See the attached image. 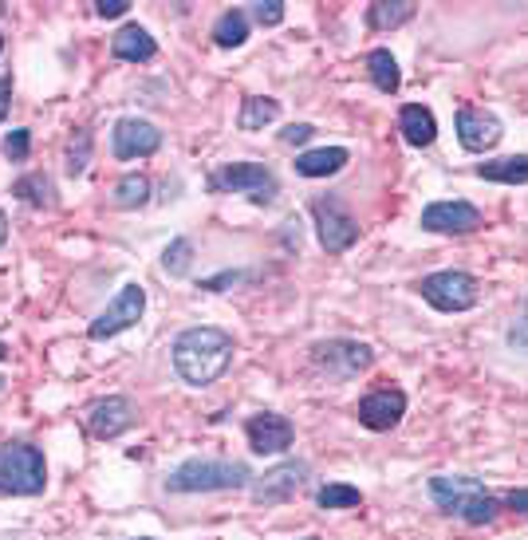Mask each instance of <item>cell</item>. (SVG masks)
Returning <instances> with one entry per match:
<instances>
[{
  "label": "cell",
  "mask_w": 528,
  "mask_h": 540,
  "mask_svg": "<svg viewBox=\"0 0 528 540\" xmlns=\"http://www.w3.org/2000/svg\"><path fill=\"white\" fill-rule=\"evenodd\" d=\"M233 336L221 328H190L174 339V371L190 387H209L217 383L229 363H233Z\"/></svg>",
  "instance_id": "1"
},
{
  "label": "cell",
  "mask_w": 528,
  "mask_h": 540,
  "mask_svg": "<svg viewBox=\"0 0 528 540\" xmlns=\"http://www.w3.org/2000/svg\"><path fill=\"white\" fill-rule=\"evenodd\" d=\"M253 473L245 462H217V458H190L166 477L170 493H217V489H245Z\"/></svg>",
  "instance_id": "2"
},
{
  "label": "cell",
  "mask_w": 528,
  "mask_h": 540,
  "mask_svg": "<svg viewBox=\"0 0 528 540\" xmlns=\"http://www.w3.org/2000/svg\"><path fill=\"white\" fill-rule=\"evenodd\" d=\"M48 485L44 454L32 442H8L0 450V493L8 497H36Z\"/></svg>",
  "instance_id": "3"
},
{
  "label": "cell",
  "mask_w": 528,
  "mask_h": 540,
  "mask_svg": "<svg viewBox=\"0 0 528 540\" xmlns=\"http://www.w3.org/2000/svg\"><path fill=\"white\" fill-rule=\"evenodd\" d=\"M209 190L213 194H245V198H253L257 205H268L276 202L280 182L261 162H229V166H221V170L209 174Z\"/></svg>",
  "instance_id": "4"
},
{
  "label": "cell",
  "mask_w": 528,
  "mask_h": 540,
  "mask_svg": "<svg viewBox=\"0 0 528 540\" xmlns=\"http://www.w3.org/2000/svg\"><path fill=\"white\" fill-rule=\"evenodd\" d=\"M418 292H422V300H426L430 308H438V312H469V308L477 304V296H481L477 276H469V272L462 269L422 276V280H418Z\"/></svg>",
  "instance_id": "5"
},
{
  "label": "cell",
  "mask_w": 528,
  "mask_h": 540,
  "mask_svg": "<svg viewBox=\"0 0 528 540\" xmlns=\"http://www.w3.org/2000/svg\"><path fill=\"white\" fill-rule=\"evenodd\" d=\"M312 363L335 379H355L375 363V351L359 339H324L312 347Z\"/></svg>",
  "instance_id": "6"
},
{
  "label": "cell",
  "mask_w": 528,
  "mask_h": 540,
  "mask_svg": "<svg viewBox=\"0 0 528 540\" xmlns=\"http://www.w3.org/2000/svg\"><path fill=\"white\" fill-rule=\"evenodd\" d=\"M142 312H146V292L138 288V284H123L119 288V296L91 320V328H87V336L91 339H111L119 336V332H127L134 328L138 320H142Z\"/></svg>",
  "instance_id": "7"
},
{
  "label": "cell",
  "mask_w": 528,
  "mask_h": 540,
  "mask_svg": "<svg viewBox=\"0 0 528 540\" xmlns=\"http://www.w3.org/2000/svg\"><path fill=\"white\" fill-rule=\"evenodd\" d=\"M312 217H316L320 245H324L328 253H347V249L359 241V225H355V217L335 202V198H316V202H312Z\"/></svg>",
  "instance_id": "8"
},
{
  "label": "cell",
  "mask_w": 528,
  "mask_h": 540,
  "mask_svg": "<svg viewBox=\"0 0 528 540\" xmlns=\"http://www.w3.org/2000/svg\"><path fill=\"white\" fill-rule=\"evenodd\" d=\"M422 229L426 233H450V237H465L481 229V209L469 202H434L422 209Z\"/></svg>",
  "instance_id": "9"
},
{
  "label": "cell",
  "mask_w": 528,
  "mask_h": 540,
  "mask_svg": "<svg viewBox=\"0 0 528 540\" xmlns=\"http://www.w3.org/2000/svg\"><path fill=\"white\" fill-rule=\"evenodd\" d=\"M304 477H308V462H296V458L280 462V466H272L264 477L253 481V501L257 505H280L304 485Z\"/></svg>",
  "instance_id": "10"
},
{
  "label": "cell",
  "mask_w": 528,
  "mask_h": 540,
  "mask_svg": "<svg viewBox=\"0 0 528 540\" xmlns=\"http://www.w3.org/2000/svg\"><path fill=\"white\" fill-rule=\"evenodd\" d=\"M158 146H162V131H158L154 123H146V119H119L115 131H111V150H115V158H123V162L146 158V154H154Z\"/></svg>",
  "instance_id": "11"
},
{
  "label": "cell",
  "mask_w": 528,
  "mask_h": 540,
  "mask_svg": "<svg viewBox=\"0 0 528 540\" xmlns=\"http://www.w3.org/2000/svg\"><path fill=\"white\" fill-rule=\"evenodd\" d=\"M245 434H249V446H253L257 454H284V450L292 446V438H296L292 422H288L284 414H272V410L253 414V418L245 422Z\"/></svg>",
  "instance_id": "12"
},
{
  "label": "cell",
  "mask_w": 528,
  "mask_h": 540,
  "mask_svg": "<svg viewBox=\"0 0 528 540\" xmlns=\"http://www.w3.org/2000/svg\"><path fill=\"white\" fill-rule=\"evenodd\" d=\"M134 426V403L123 395H111V399H99V403L87 410V430L95 438H119Z\"/></svg>",
  "instance_id": "13"
},
{
  "label": "cell",
  "mask_w": 528,
  "mask_h": 540,
  "mask_svg": "<svg viewBox=\"0 0 528 540\" xmlns=\"http://www.w3.org/2000/svg\"><path fill=\"white\" fill-rule=\"evenodd\" d=\"M359 422L367 426V430H395L398 422H402V414H406V395L395 391V387H387V391H371L363 403H359Z\"/></svg>",
  "instance_id": "14"
},
{
  "label": "cell",
  "mask_w": 528,
  "mask_h": 540,
  "mask_svg": "<svg viewBox=\"0 0 528 540\" xmlns=\"http://www.w3.org/2000/svg\"><path fill=\"white\" fill-rule=\"evenodd\" d=\"M501 123L493 119V115H485V111H477V107H462L458 111V138H462L465 150H473V154H485V150H493L497 142H501Z\"/></svg>",
  "instance_id": "15"
},
{
  "label": "cell",
  "mask_w": 528,
  "mask_h": 540,
  "mask_svg": "<svg viewBox=\"0 0 528 540\" xmlns=\"http://www.w3.org/2000/svg\"><path fill=\"white\" fill-rule=\"evenodd\" d=\"M477 493H485V485L477 477H446V473L430 477V497L438 501L442 513H462V505Z\"/></svg>",
  "instance_id": "16"
},
{
  "label": "cell",
  "mask_w": 528,
  "mask_h": 540,
  "mask_svg": "<svg viewBox=\"0 0 528 540\" xmlns=\"http://www.w3.org/2000/svg\"><path fill=\"white\" fill-rule=\"evenodd\" d=\"M111 52H115L119 60L146 64V60H154V56H158V44H154V36H150L142 24H127V28H119V32H115Z\"/></svg>",
  "instance_id": "17"
},
{
  "label": "cell",
  "mask_w": 528,
  "mask_h": 540,
  "mask_svg": "<svg viewBox=\"0 0 528 540\" xmlns=\"http://www.w3.org/2000/svg\"><path fill=\"white\" fill-rule=\"evenodd\" d=\"M398 131H402V138H406L410 146H430V142L438 138V123H434L430 107H422V103H406V107H402V115H398Z\"/></svg>",
  "instance_id": "18"
},
{
  "label": "cell",
  "mask_w": 528,
  "mask_h": 540,
  "mask_svg": "<svg viewBox=\"0 0 528 540\" xmlns=\"http://www.w3.org/2000/svg\"><path fill=\"white\" fill-rule=\"evenodd\" d=\"M347 166V150L343 146H320V150H304L296 158V174L304 178H328V174H339Z\"/></svg>",
  "instance_id": "19"
},
{
  "label": "cell",
  "mask_w": 528,
  "mask_h": 540,
  "mask_svg": "<svg viewBox=\"0 0 528 540\" xmlns=\"http://www.w3.org/2000/svg\"><path fill=\"white\" fill-rule=\"evenodd\" d=\"M481 178L489 182H505V186H525L528 182V154H513V158H497V162H481L477 166Z\"/></svg>",
  "instance_id": "20"
},
{
  "label": "cell",
  "mask_w": 528,
  "mask_h": 540,
  "mask_svg": "<svg viewBox=\"0 0 528 540\" xmlns=\"http://www.w3.org/2000/svg\"><path fill=\"white\" fill-rule=\"evenodd\" d=\"M406 20H414V4L410 0H379L367 8V24L375 32H387V28H402Z\"/></svg>",
  "instance_id": "21"
},
{
  "label": "cell",
  "mask_w": 528,
  "mask_h": 540,
  "mask_svg": "<svg viewBox=\"0 0 528 540\" xmlns=\"http://www.w3.org/2000/svg\"><path fill=\"white\" fill-rule=\"evenodd\" d=\"M12 194L20 198V202L36 205V209H52L56 205V186H52V178L48 174H24L16 186H12Z\"/></svg>",
  "instance_id": "22"
},
{
  "label": "cell",
  "mask_w": 528,
  "mask_h": 540,
  "mask_svg": "<svg viewBox=\"0 0 528 540\" xmlns=\"http://www.w3.org/2000/svg\"><path fill=\"white\" fill-rule=\"evenodd\" d=\"M276 115H280V103H276V99H268V95H249V99L241 103L237 123H241V131H264L268 123H276Z\"/></svg>",
  "instance_id": "23"
},
{
  "label": "cell",
  "mask_w": 528,
  "mask_h": 540,
  "mask_svg": "<svg viewBox=\"0 0 528 540\" xmlns=\"http://www.w3.org/2000/svg\"><path fill=\"white\" fill-rule=\"evenodd\" d=\"M367 71H371V79H375V87L383 91V95H395L398 87H402V71H398V60L387 52V48H375L371 56H367Z\"/></svg>",
  "instance_id": "24"
},
{
  "label": "cell",
  "mask_w": 528,
  "mask_h": 540,
  "mask_svg": "<svg viewBox=\"0 0 528 540\" xmlns=\"http://www.w3.org/2000/svg\"><path fill=\"white\" fill-rule=\"evenodd\" d=\"M213 40H217L221 48H241V44L249 40V16H245L241 8L221 12L217 24H213Z\"/></svg>",
  "instance_id": "25"
},
{
  "label": "cell",
  "mask_w": 528,
  "mask_h": 540,
  "mask_svg": "<svg viewBox=\"0 0 528 540\" xmlns=\"http://www.w3.org/2000/svg\"><path fill=\"white\" fill-rule=\"evenodd\" d=\"M316 505H320V509H355V505H363V493H359L355 485L331 481V485H324V489L316 493Z\"/></svg>",
  "instance_id": "26"
},
{
  "label": "cell",
  "mask_w": 528,
  "mask_h": 540,
  "mask_svg": "<svg viewBox=\"0 0 528 540\" xmlns=\"http://www.w3.org/2000/svg\"><path fill=\"white\" fill-rule=\"evenodd\" d=\"M497 513H501V497H493V493H477V497H469L462 505V521L469 525H489V521H497Z\"/></svg>",
  "instance_id": "27"
},
{
  "label": "cell",
  "mask_w": 528,
  "mask_h": 540,
  "mask_svg": "<svg viewBox=\"0 0 528 540\" xmlns=\"http://www.w3.org/2000/svg\"><path fill=\"white\" fill-rule=\"evenodd\" d=\"M150 198V178L146 174H127L119 186H115V205L119 209H138Z\"/></svg>",
  "instance_id": "28"
},
{
  "label": "cell",
  "mask_w": 528,
  "mask_h": 540,
  "mask_svg": "<svg viewBox=\"0 0 528 540\" xmlns=\"http://www.w3.org/2000/svg\"><path fill=\"white\" fill-rule=\"evenodd\" d=\"M190 261H194V245H190L186 237H178V241L162 253V269L170 272V276H186V272H190Z\"/></svg>",
  "instance_id": "29"
},
{
  "label": "cell",
  "mask_w": 528,
  "mask_h": 540,
  "mask_svg": "<svg viewBox=\"0 0 528 540\" xmlns=\"http://www.w3.org/2000/svg\"><path fill=\"white\" fill-rule=\"evenodd\" d=\"M87 158H91V135L79 131V135L71 138V146H67V174L79 178L87 170Z\"/></svg>",
  "instance_id": "30"
},
{
  "label": "cell",
  "mask_w": 528,
  "mask_h": 540,
  "mask_svg": "<svg viewBox=\"0 0 528 540\" xmlns=\"http://www.w3.org/2000/svg\"><path fill=\"white\" fill-rule=\"evenodd\" d=\"M28 146H32V135H28V131H8V138H4V154H8L12 162H24V158H28Z\"/></svg>",
  "instance_id": "31"
},
{
  "label": "cell",
  "mask_w": 528,
  "mask_h": 540,
  "mask_svg": "<svg viewBox=\"0 0 528 540\" xmlns=\"http://www.w3.org/2000/svg\"><path fill=\"white\" fill-rule=\"evenodd\" d=\"M253 16H257V24H264V28L280 24V20H284V0H261V4L253 8Z\"/></svg>",
  "instance_id": "32"
},
{
  "label": "cell",
  "mask_w": 528,
  "mask_h": 540,
  "mask_svg": "<svg viewBox=\"0 0 528 540\" xmlns=\"http://www.w3.org/2000/svg\"><path fill=\"white\" fill-rule=\"evenodd\" d=\"M312 135H316V127H308V123H292L280 138H284L288 146H300V142H308Z\"/></svg>",
  "instance_id": "33"
},
{
  "label": "cell",
  "mask_w": 528,
  "mask_h": 540,
  "mask_svg": "<svg viewBox=\"0 0 528 540\" xmlns=\"http://www.w3.org/2000/svg\"><path fill=\"white\" fill-rule=\"evenodd\" d=\"M501 505H509L513 513H521V517H528V489H509Z\"/></svg>",
  "instance_id": "34"
},
{
  "label": "cell",
  "mask_w": 528,
  "mask_h": 540,
  "mask_svg": "<svg viewBox=\"0 0 528 540\" xmlns=\"http://www.w3.org/2000/svg\"><path fill=\"white\" fill-rule=\"evenodd\" d=\"M509 347H513V351H528V312L517 328H509Z\"/></svg>",
  "instance_id": "35"
},
{
  "label": "cell",
  "mask_w": 528,
  "mask_h": 540,
  "mask_svg": "<svg viewBox=\"0 0 528 540\" xmlns=\"http://www.w3.org/2000/svg\"><path fill=\"white\" fill-rule=\"evenodd\" d=\"M127 8H131L127 0H95V12H99V16H123Z\"/></svg>",
  "instance_id": "36"
},
{
  "label": "cell",
  "mask_w": 528,
  "mask_h": 540,
  "mask_svg": "<svg viewBox=\"0 0 528 540\" xmlns=\"http://www.w3.org/2000/svg\"><path fill=\"white\" fill-rule=\"evenodd\" d=\"M237 280H245V276H241V272H221V276H209L201 288H209V292H221L225 284H237Z\"/></svg>",
  "instance_id": "37"
},
{
  "label": "cell",
  "mask_w": 528,
  "mask_h": 540,
  "mask_svg": "<svg viewBox=\"0 0 528 540\" xmlns=\"http://www.w3.org/2000/svg\"><path fill=\"white\" fill-rule=\"evenodd\" d=\"M8 103H12V79L0 75V123H4V115H8Z\"/></svg>",
  "instance_id": "38"
},
{
  "label": "cell",
  "mask_w": 528,
  "mask_h": 540,
  "mask_svg": "<svg viewBox=\"0 0 528 540\" xmlns=\"http://www.w3.org/2000/svg\"><path fill=\"white\" fill-rule=\"evenodd\" d=\"M4 237H8V217L0 213V245H4Z\"/></svg>",
  "instance_id": "39"
},
{
  "label": "cell",
  "mask_w": 528,
  "mask_h": 540,
  "mask_svg": "<svg viewBox=\"0 0 528 540\" xmlns=\"http://www.w3.org/2000/svg\"><path fill=\"white\" fill-rule=\"evenodd\" d=\"M0 359H8V347H4V343H0Z\"/></svg>",
  "instance_id": "40"
},
{
  "label": "cell",
  "mask_w": 528,
  "mask_h": 540,
  "mask_svg": "<svg viewBox=\"0 0 528 540\" xmlns=\"http://www.w3.org/2000/svg\"><path fill=\"white\" fill-rule=\"evenodd\" d=\"M134 540H150V537H134Z\"/></svg>",
  "instance_id": "41"
},
{
  "label": "cell",
  "mask_w": 528,
  "mask_h": 540,
  "mask_svg": "<svg viewBox=\"0 0 528 540\" xmlns=\"http://www.w3.org/2000/svg\"><path fill=\"white\" fill-rule=\"evenodd\" d=\"M0 48H4V40H0Z\"/></svg>",
  "instance_id": "42"
},
{
  "label": "cell",
  "mask_w": 528,
  "mask_h": 540,
  "mask_svg": "<svg viewBox=\"0 0 528 540\" xmlns=\"http://www.w3.org/2000/svg\"><path fill=\"white\" fill-rule=\"evenodd\" d=\"M308 540H316V537H308Z\"/></svg>",
  "instance_id": "43"
}]
</instances>
